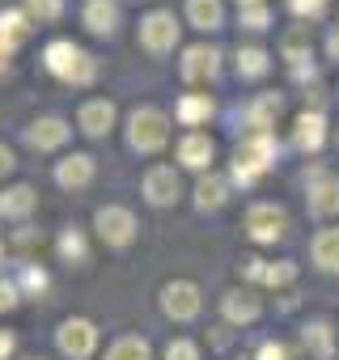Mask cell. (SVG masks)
<instances>
[{
  "label": "cell",
  "instance_id": "cell-1",
  "mask_svg": "<svg viewBox=\"0 0 339 360\" xmlns=\"http://www.w3.org/2000/svg\"><path fill=\"white\" fill-rule=\"evenodd\" d=\"M43 68H47L60 85H72V89H85V85L98 81V60H94L85 47H77L72 39H51V43L43 47Z\"/></svg>",
  "mask_w": 339,
  "mask_h": 360
},
{
  "label": "cell",
  "instance_id": "cell-2",
  "mask_svg": "<svg viewBox=\"0 0 339 360\" xmlns=\"http://www.w3.org/2000/svg\"><path fill=\"white\" fill-rule=\"evenodd\" d=\"M276 136L271 131H246L238 144H234V183L242 187H255L263 174H271L276 165Z\"/></svg>",
  "mask_w": 339,
  "mask_h": 360
},
{
  "label": "cell",
  "instance_id": "cell-3",
  "mask_svg": "<svg viewBox=\"0 0 339 360\" xmlns=\"http://www.w3.org/2000/svg\"><path fill=\"white\" fill-rule=\"evenodd\" d=\"M165 144H170V115L161 106H136L127 115V148L153 157Z\"/></svg>",
  "mask_w": 339,
  "mask_h": 360
},
{
  "label": "cell",
  "instance_id": "cell-4",
  "mask_svg": "<svg viewBox=\"0 0 339 360\" xmlns=\"http://www.w3.org/2000/svg\"><path fill=\"white\" fill-rule=\"evenodd\" d=\"M301 183H305V208H309L314 221L339 217V174H335L331 165H322V161L305 165Z\"/></svg>",
  "mask_w": 339,
  "mask_h": 360
},
{
  "label": "cell",
  "instance_id": "cell-5",
  "mask_svg": "<svg viewBox=\"0 0 339 360\" xmlns=\"http://www.w3.org/2000/svg\"><path fill=\"white\" fill-rule=\"evenodd\" d=\"M242 229H246V238H250L255 246H276V242H284V238H288L293 221H288V208H284V204L259 200V204H250V208H246Z\"/></svg>",
  "mask_w": 339,
  "mask_h": 360
},
{
  "label": "cell",
  "instance_id": "cell-6",
  "mask_svg": "<svg viewBox=\"0 0 339 360\" xmlns=\"http://www.w3.org/2000/svg\"><path fill=\"white\" fill-rule=\"evenodd\" d=\"M94 233H98V242H106L110 250H127V246L136 242L140 225H136V212H132V208H123V204H102V208L94 212Z\"/></svg>",
  "mask_w": 339,
  "mask_h": 360
},
{
  "label": "cell",
  "instance_id": "cell-7",
  "mask_svg": "<svg viewBox=\"0 0 339 360\" xmlns=\"http://www.w3.org/2000/svg\"><path fill=\"white\" fill-rule=\"evenodd\" d=\"M179 34H183V26H179L174 9H153V13H144L140 18V30H136L140 47L148 56H170V51L179 47Z\"/></svg>",
  "mask_w": 339,
  "mask_h": 360
},
{
  "label": "cell",
  "instance_id": "cell-8",
  "mask_svg": "<svg viewBox=\"0 0 339 360\" xmlns=\"http://www.w3.org/2000/svg\"><path fill=\"white\" fill-rule=\"evenodd\" d=\"M157 301H161V314L170 322H196L200 309H204V292H200L196 280H170Z\"/></svg>",
  "mask_w": 339,
  "mask_h": 360
},
{
  "label": "cell",
  "instance_id": "cell-9",
  "mask_svg": "<svg viewBox=\"0 0 339 360\" xmlns=\"http://www.w3.org/2000/svg\"><path fill=\"white\" fill-rule=\"evenodd\" d=\"M140 191H144V204L148 208H174L183 200V178H179L174 165H148Z\"/></svg>",
  "mask_w": 339,
  "mask_h": 360
},
{
  "label": "cell",
  "instance_id": "cell-10",
  "mask_svg": "<svg viewBox=\"0 0 339 360\" xmlns=\"http://www.w3.org/2000/svg\"><path fill=\"white\" fill-rule=\"evenodd\" d=\"M98 326L89 322V318H64L60 326H56V347L68 356V360H89L94 352H98Z\"/></svg>",
  "mask_w": 339,
  "mask_h": 360
},
{
  "label": "cell",
  "instance_id": "cell-11",
  "mask_svg": "<svg viewBox=\"0 0 339 360\" xmlns=\"http://www.w3.org/2000/svg\"><path fill=\"white\" fill-rule=\"evenodd\" d=\"M217 72H221V47H212V43H191V47H183L179 77H183L187 85H208V81H217Z\"/></svg>",
  "mask_w": 339,
  "mask_h": 360
},
{
  "label": "cell",
  "instance_id": "cell-12",
  "mask_svg": "<svg viewBox=\"0 0 339 360\" xmlns=\"http://www.w3.org/2000/svg\"><path fill=\"white\" fill-rule=\"evenodd\" d=\"M22 140H26L34 153H56V148H64V144L72 140V123L60 119V115H39V119L26 123Z\"/></svg>",
  "mask_w": 339,
  "mask_h": 360
},
{
  "label": "cell",
  "instance_id": "cell-13",
  "mask_svg": "<svg viewBox=\"0 0 339 360\" xmlns=\"http://www.w3.org/2000/svg\"><path fill=\"white\" fill-rule=\"evenodd\" d=\"M115 123H119V110H115V102H110V98H89V102H81V106H77V131H81V136H89V140L110 136V131H115Z\"/></svg>",
  "mask_w": 339,
  "mask_h": 360
},
{
  "label": "cell",
  "instance_id": "cell-14",
  "mask_svg": "<svg viewBox=\"0 0 339 360\" xmlns=\"http://www.w3.org/2000/svg\"><path fill=\"white\" fill-rule=\"evenodd\" d=\"M94 174H98V161H94L89 153H68V157H60L56 169H51L56 187H64V191H85V187L94 183Z\"/></svg>",
  "mask_w": 339,
  "mask_h": 360
},
{
  "label": "cell",
  "instance_id": "cell-15",
  "mask_svg": "<svg viewBox=\"0 0 339 360\" xmlns=\"http://www.w3.org/2000/svg\"><path fill=\"white\" fill-rule=\"evenodd\" d=\"M81 26L98 39H115L119 26H123V9L119 0H85L81 5Z\"/></svg>",
  "mask_w": 339,
  "mask_h": 360
},
{
  "label": "cell",
  "instance_id": "cell-16",
  "mask_svg": "<svg viewBox=\"0 0 339 360\" xmlns=\"http://www.w3.org/2000/svg\"><path fill=\"white\" fill-rule=\"evenodd\" d=\"M322 144H326V115H322L318 106H314V110L305 106V110L293 119V148H297V153H318Z\"/></svg>",
  "mask_w": 339,
  "mask_h": 360
},
{
  "label": "cell",
  "instance_id": "cell-17",
  "mask_svg": "<svg viewBox=\"0 0 339 360\" xmlns=\"http://www.w3.org/2000/svg\"><path fill=\"white\" fill-rule=\"evenodd\" d=\"M212 157H217V144L208 131H187L179 140V165L183 169H196V174H208L212 169Z\"/></svg>",
  "mask_w": 339,
  "mask_h": 360
},
{
  "label": "cell",
  "instance_id": "cell-18",
  "mask_svg": "<svg viewBox=\"0 0 339 360\" xmlns=\"http://www.w3.org/2000/svg\"><path fill=\"white\" fill-rule=\"evenodd\" d=\"M259 314H263V305L250 288H229L221 297V318L229 326H250V322H259Z\"/></svg>",
  "mask_w": 339,
  "mask_h": 360
},
{
  "label": "cell",
  "instance_id": "cell-19",
  "mask_svg": "<svg viewBox=\"0 0 339 360\" xmlns=\"http://www.w3.org/2000/svg\"><path fill=\"white\" fill-rule=\"evenodd\" d=\"M229 187H234V178H225V174H200L196 178V212H217V208H225L229 204Z\"/></svg>",
  "mask_w": 339,
  "mask_h": 360
},
{
  "label": "cell",
  "instance_id": "cell-20",
  "mask_svg": "<svg viewBox=\"0 0 339 360\" xmlns=\"http://www.w3.org/2000/svg\"><path fill=\"white\" fill-rule=\"evenodd\" d=\"M301 347L309 360H335V322L331 318H309L301 326Z\"/></svg>",
  "mask_w": 339,
  "mask_h": 360
},
{
  "label": "cell",
  "instance_id": "cell-21",
  "mask_svg": "<svg viewBox=\"0 0 339 360\" xmlns=\"http://www.w3.org/2000/svg\"><path fill=\"white\" fill-rule=\"evenodd\" d=\"M280 110H284V98H280V94H255V98L242 106V119H246L250 131H271L276 119H280Z\"/></svg>",
  "mask_w": 339,
  "mask_h": 360
},
{
  "label": "cell",
  "instance_id": "cell-22",
  "mask_svg": "<svg viewBox=\"0 0 339 360\" xmlns=\"http://www.w3.org/2000/svg\"><path fill=\"white\" fill-rule=\"evenodd\" d=\"M309 259H314L318 271L339 276V225H326L309 238Z\"/></svg>",
  "mask_w": 339,
  "mask_h": 360
},
{
  "label": "cell",
  "instance_id": "cell-23",
  "mask_svg": "<svg viewBox=\"0 0 339 360\" xmlns=\"http://www.w3.org/2000/svg\"><path fill=\"white\" fill-rule=\"evenodd\" d=\"M34 22L26 18V9H0V51L5 56H18V47L30 39Z\"/></svg>",
  "mask_w": 339,
  "mask_h": 360
},
{
  "label": "cell",
  "instance_id": "cell-24",
  "mask_svg": "<svg viewBox=\"0 0 339 360\" xmlns=\"http://www.w3.org/2000/svg\"><path fill=\"white\" fill-rule=\"evenodd\" d=\"M280 60L288 68H305L314 60V39H309V26H288L280 34Z\"/></svg>",
  "mask_w": 339,
  "mask_h": 360
},
{
  "label": "cell",
  "instance_id": "cell-25",
  "mask_svg": "<svg viewBox=\"0 0 339 360\" xmlns=\"http://www.w3.org/2000/svg\"><path fill=\"white\" fill-rule=\"evenodd\" d=\"M34 208H39V195L30 183H13V187L0 191V217L5 221H26Z\"/></svg>",
  "mask_w": 339,
  "mask_h": 360
},
{
  "label": "cell",
  "instance_id": "cell-26",
  "mask_svg": "<svg viewBox=\"0 0 339 360\" xmlns=\"http://www.w3.org/2000/svg\"><path fill=\"white\" fill-rule=\"evenodd\" d=\"M187 26L200 34H217L225 26V5L221 0H187Z\"/></svg>",
  "mask_w": 339,
  "mask_h": 360
},
{
  "label": "cell",
  "instance_id": "cell-27",
  "mask_svg": "<svg viewBox=\"0 0 339 360\" xmlns=\"http://www.w3.org/2000/svg\"><path fill=\"white\" fill-rule=\"evenodd\" d=\"M212 110H217V106H212L208 94H183V98L174 102V119H179L183 127H191V131L204 127V123L212 119Z\"/></svg>",
  "mask_w": 339,
  "mask_h": 360
},
{
  "label": "cell",
  "instance_id": "cell-28",
  "mask_svg": "<svg viewBox=\"0 0 339 360\" xmlns=\"http://www.w3.org/2000/svg\"><path fill=\"white\" fill-rule=\"evenodd\" d=\"M234 68H238V77L242 81H263L267 72H271V51L267 47H238V56H234Z\"/></svg>",
  "mask_w": 339,
  "mask_h": 360
},
{
  "label": "cell",
  "instance_id": "cell-29",
  "mask_svg": "<svg viewBox=\"0 0 339 360\" xmlns=\"http://www.w3.org/2000/svg\"><path fill=\"white\" fill-rule=\"evenodd\" d=\"M102 360H153V347H148L144 335H119V339L106 347Z\"/></svg>",
  "mask_w": 339,
  "mask_h": 360
},
{
  "label": "cell",
  "instance_id": "cell-30",
  "mask_svg": "<svg viewBox=\"0 0 339 360\" xmlns=\"http://www.w3.org/2000/svg\"><path fill=\"white\" fill-rule=\"evenodd\" d=\"M56 255L64 259V263H72V267H81V263H89V246H85V233L81 229H64L60 238H56Z\"/></svg>",
  "mask_w": 339,
  "mask_h": 360
},
{
  "label": "cell",
  "instance_id": "cell-31",
  "mask_svg": "<svg viewBox=\"0 0 339 360\" xmlns=\"http://www.w3.org/2000/svg\"><path fill=\"white\" fill-rule=\"evenodd\" d=\"M22 9L34 26H51L64 18V0H22Z\"/></svg>",
  "mask_w": 339,
  "mask_h": 360
},
{
  "label": "cell",
  "instance_id": "cell-32",
  "mask_svg": "<svg viewBox=\"0 0 339 360\" xmlns=\"http://www.w3.org/2000/svg\"><path fill=\"white\" fill-rule=\"evenodd\" d=\"M271 5H250V9H238V26L242 30H250V34H263V30H271Z\"/></svg>",
  "mask_w": 339,
  "mask_h": 360
},
{
  "label": "cell",
  "instance_id": "cell-33",
  "mask_svg": "<svg viewBox=\"0 0 339 360\" xmlns=\"http://www.w3.org/2000/svg\"><path fill=\"white\" fill-rule=\"evenodd\" d=\"M293 280H297V263H293V259H280V263H267V267H263V280H259V284H263V288H288Z\"/></svg>",
  "mask_w": 339,
  "mask_h": 360
},
{
  "label": "cell",
  "instance_id": "cell-34",
  "mask_svg": "<svg viewBox=\"0 0 339 360\" xmlns=\"http://www.w3.org/2000/svg\"><path fill=\"white\" fill-rule=\"evenodd\" d=\"M161 360H200V343L196 339H170L165 343V352H161Z\"/></svg>",
  "mask_w": 339,
  "mask_h": 360
},
{
  "label": "cell",
  "instance_id": "cell-35",
  "mask_svg": "<svg viewBox=\"0 0 339 360\" xmlns=\"http://www.w3.org/2000/svg\"><path fill=\"white\" fill-rule=\"evenodd\" d=\"M284 5H288V13L297 22H318L326 13V0H284Z\"/></svg>",
  "mask_w": 339,
  "mask_h": 360
},
{
  "label": "cell",
  "instance_id": "cell-36",
  "mask_svg": "<svg viewBox=\"0 0 339 360\" xmlns=\"http://www.w3.org/2000/svg\"><path fill=\"white\" fill-rule=\"evenodd\" d=\"M18 288H22V292H43V288H47V271H43L39 263H26L22 276H18Z\"/></svg>",
  "mask_w": 339,
  "mask_h": 360
},
{
  "label": "cell",
  "instance_id": "cell-37",
  "mask_svg": "<svg viewBox=\"0 0 339 360\" xmlns=\"http://www.w3.org/2000/svg\"><path fill=\"white\" fill-rule=\"evenodd\" d=\"M255 360H297V347L284 343V339H267V343L255 352Z\"/></svg>",
  "mask_w": 339,
  "mask_h": 360
},
{
  "label": "cell",
  "instance_id": "cell-38",
  "mask_svg": "<svg viewBox=\"0 0 339 360\" xmlns=\"http://www.w3.org/2000/svg\"><path fill=\"white\" fill-rule=\"evenodd\" d=\"M13 165H18V157H13V148L0 140V178H9L13 174Z\"/></svg>",
  "mask_w": 339,
  "mask_h": 360
},
{
  "label": "cell",
  "instance_id": "cell-39",
  "mask_svg": "<svg viewBox=\"0 0 339 360\" xmlns=\"http://www.w3.org/2000/svg\"><path fill=\"white\" fill-rule=\"evenodd\" d=\"M13 352H18V335L0 330V360H13Z\"/></svg>",
  "mask_w": 339,
  "mask_h": 360
},
{
  "label": "cell",
  "instance_id": "cell-40",
  "mask_svg": "<svg viewBox=\"0 0 339 360\" xmlns=\"http://www.w3.org/2000/svg\"><path fill=\"white\" fill-rule=\"evenodd\" d=\"M326 56H331V60H339V26L326 34Z\"/></svg>",
  "mask_w": 339,
  "mask_h": 360
},
{
  "label": "cell",
  "instance_id": "cell-41",
  "mask_svg": "<svg viewBox=\"0 0 339 360\" xmlns=\"http://www.w3.org/2000/svg\"><path fill=\"white\" fill-rule=\"evenodd\" d=\"M250 5H267V0H238V9H250Z\"/></svg>",
  "mask_w": 339,
  "mask_h": 360
},
{
  "label": "cell",
  "instance_id": "cell-42",
  "mask_svg": "<svg viewBox=\"0 0 339 360\" xmlns=\"http://www.w3.org/2000/svg\"><path fill=\"white\" fill-rule=\"evenodd\" d=\"M5 72H9V56H5V51H0V77H5Z\"/></svg>",
  "mask_w": 339,
  "mask_h": 360
},
{
  "label": "cell",
  "instance_id": "cell-43",
  "mask_svg": "<svg viewBox=\"0 0 339 360\" xmlns=\"http://www.w3.org/2000/svg\"><path fill=\"white\" fill-rule=\"evenodd\" d=\"M0 259H5V246H0Z\"/></svg>",
  "mask_w": 339,
  "mask_h": 360
},
{
  "label": "cell",
  "instance_id": "cell-44",
  "mask_svg": "<svg viewBox=\"0 0 339 360\" xmlns=\"http://www.w3.org/2000/svg\"><path fill=\"white\" fill-rule=\"evenodd\" d=\"M0 309H5V305H0Z\"/></svg>",
  "mask_w": 339,
  "mask_h": 360
}]
</instances>
